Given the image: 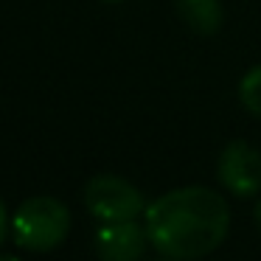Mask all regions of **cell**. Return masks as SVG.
I'll list each match as a JSON object with an SVG mask.
<instances>
[{
    "instance_id": "cell-9",
    "label": "cell",
    "mask_w": 261,
    "mask_h": 261,
    "mask_svg": "<svg viewBox=\"0 0 261 261\" xmlns=\"http://www.w3.org/2000/svg\"><path fill=\"white\" fill-rule=\"evenodd\" d=\"M253 216H255V225H258V230H261V199L255 202V211H253Z\"/></svg>"
},
{
    "instance_id": "cell-3",
    "label": "cell",
    "mask_w": 261,
    "mask_h": 261,
    "mask_svg": "<svg viewBox=\"0 0 261 261\" xmlns=\"http://www.w3.org/2000/svg\"><path fill=\"white\" fill-rule=\"evenodd\" d=\"M85 208L101 222H126L138 219L146 211V202L129 180L115 174H98L85 186Z\"/></svg>"
},
{
    "instance_id": "cell-2",
    "label": "cell",
    "mask_w": 261,
    "mask_h": 261,
    "mask_svg": "<svg viewBox=\"0 0 261 261\" xmlns=\"http://www.w3.org/2000/svg\"><path fill=\"white\" fill-rule=\"evenodd\" d=\"M70 211L54 197H31L17 208L12 219V236L17 247L31 253H51L68 239Z\"/></svg>"
},
{
    "instance_id": "cell-11",
    "label": "cell",
    "mask_w": 261,
    "mask_h": 261,
    "mask_svg": "<svg viewBox=\"0 0 261 261\" xmlns=\"http://www.w3.org/2000/svg\"><path fill=\"white\" fill-rule=\"evenodd\" d=\"M154 261H180V258H169V255H163V258H154Z\"/></svg>"
},
{
    "instance_id": "cell-6",
    "label": "cell",
    "mask_w": 261,
    "mask_h": 261,
    "mask_svg": "<svg viewBox=\"0 0 261 261\" xmlns=\"http://www.w3.org/2000/svg\"><path fill=\"white\" fill-rule=\"evenodd\" d=\"M174 6L180 20L197 34L211 37L222 29L225 12H222L219 0H174Z\"/></svg>"
},
{
    "instance_id": "cell-12",
    "label": "cell",
    "mask_w": 261,
    "mask_h": 261,
    "mask_svg": "<svg viewBox=\"0 0 261 261\" xmlns=\"http://www.w3.org/2000/svg\"><path fill=\"white\" fill-rule=\"evenodd\" d=\"M104 3H121V0H104Z\"/></svg>"
},
{
    "instance_id": "cell-10",
    "label": "cell",
    "mask_w": 261,
    "mask_h": 261,
    "mask_svg": "<svg viewBox=\"0 0 261 261\" xmlns=\"http://www.w3.org/2000/svg\"><path fill=\"white\" fill-rule=\"evenodd\" d=\"M0 261H20L17 255H0Z\"/></svg>"
},
{
    "instance_id": "cell-5",
    "label": "cell",
    "mask_w": 261,
    "mask_h": 261,
    "mask_svg": "<svg viewBox=\"0 0 261 261\" xmlns=\"http://www.w3.org/2000/svg\"><path fill=\"white\" fill-rule=\"evenodd\" d=\"M146 242V227H141L135 219L104 222L96 233V253L101 261H141Z\"/></svg>"
},
{
    "instance_id": "cell-1",
    "label": "cell",
    "mask_w": 261,
    "mask_h": 261,
    "mask_svg": "<svg viewBox=\"0 0 261 261\" xmlns=\"http://www.w3.org/2000/svg\"><path fill=\"white\" fill-rule=\"evenodd\" d=\"M143 227L160 255L194 261L225 242L230 230V208L214 188L182 186L146 205Z\"/></svg>"
},
{
    "instance_id": "cell-8",
    "label": "cell",
    "mask_w": 261,
    "mask_h": 261,
    "mask_svg": "<svg viewBox=\"0 0 261 261\" xmlns=\"http://www.w3.org/2000/svg\"><path fill=\"white\" fill-rule=\"evenodd\" d=\"M6 230H9V214H6V205L0 199V244L6 242Z\"/></svg>"
},
{
    "instance_id": "cell-4",
    "label": "cell",
    "mask_w": 261,
    "mask_h": 261,
    "mask_svg": "<svg viewBox=\"0 0 261 261\" xmlns=\"http://www.w3.org/2000/svg\"><path fill=\"white\" fill-rule=\"evenodd\" d=\"M216 177L233 197H253L261 188V152L247 141H230L219 154Z\"/></svg>"
},
{
    "instance_id": "cell-7",
    "label": "cell",
    "mask_w": 261,
    "mask_h": 261,
    "mask_svg": "<svg viewBox=\"0 0 261 261\" xmlns=\"http://www.w3.org/2000/svg\"><path fill=\"white\" fill-rule=\"evenodd\" d=\"M239 101L244 104L247 113L261 118V65L250 68L242 76V82H239Z\"/></svg>"
}]
</instances>
